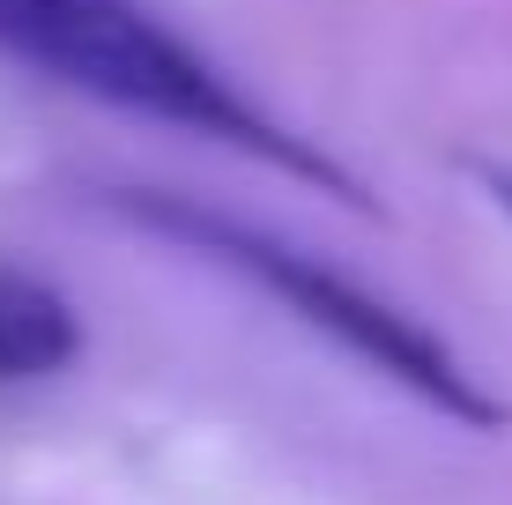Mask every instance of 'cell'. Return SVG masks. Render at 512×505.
Masks as SVG:
<instances>
[{
    "label": "cell",
    "instance_id": "1",
    "mask_svg": "<svg viewBox=\"0 0 512 505\" xmlns=\"http://www.w3.org/2000/svg\"><path fill=\"white\" fill-rule=\"evenodd\" d=\"M0 60L30 67L38 82H60L90 104H119L156 127L223 142L327 201L372 208L357 171H342L320 142L282 127L275 112H260L201 45L156 23L141 0H0Z\"/></svg>",
    "mask_w": 512,
    "mask_h": 505
},
{
    "label": "cell",
    "instance_id": "2",
    "mask_svg": "<svg viewBox=\"0 0 512 505\" xmlns=\"http://www.w3.org/2000/svg\"><path fill=\"white\" fill-rule=\"evenodd\" d=\"M104 201H112L134 231L164 238V246L208 260V268L245 275L260 298H275L290 320H305L312 335H327L334 350H349L364 372H379L386 387L416 394V402L438 409L446 424H468V431H505V424H512V409L446 350V342L431 335V327L409 320L394 298H379L372 283L342 275L334 260L290 246V238L260 231V223H245V216H223V208L179 201V194H164V186H112Z\"/></svg>",
    "mask_w": 512,
    "mask_h": 505
},
{
    "label": "cell",
    "instance_id": "3",
    "mask_svg": "<svg viewBox=\"0 0 512 505\" xmlns=\"http://www.w3.org/2000/svg\"><path fill=\"white\" fill-rule=\"evenodd\" d=\"M82 357V320L52 283L30 268L0 260V387H30V379H60Z\"/></svg>",
    "mask_w": 512,
    "mask_h": 505
},
{
    "label": "cell",
    "instance_id": "4",
    "mask_svg": "<svg viewBox=\"0 0 512 505\" xmlns=\"http://www.w3.org/2000/svg\"><path fill=\"white\" fill-rule=\"evenodd\" d=\"M475 179H483V194L512 216V164H490V156H483V164H475Z\"/></svg>",
    "mask_w": 512,
    "mask_h": 505
}]
</instances>
